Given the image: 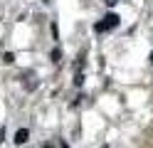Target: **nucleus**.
I'll return each instance as SVG.
<instances>
[{
    "mask_svg": "<svg viewBox=\"0 0 153 148\" xmlns=\"http://www.w3.org/2000/svg\"><path fill=\"white\" fill-rule=\"evenodd\" d=\"M119 25V15H114V13H109L106 17H101L97 25H94V30H97V32H106V30H114Z\"/></svg>",
    "mask_w": 153,
    "mask_h": 148,
    "instance_id": "f257e3e1",
    "label": "nucleus"
},
{
    "mask_svg": "<svg viewBox=\"0 0 153 148\" xmlns=\"http://www.w3.org/2000/svg\"><path fill=\"white\" fill-rule=\"evenodd\" d=\"M20 82H25V86L32 91V89L37 86V77H35V72H22L20 74Z\"/></svg>",
    "mask_w": 153,
    "mask_h": 148,
    "instance_id": "f03ea898",
    "label": "nucleus"
},
{
    "mask_svg": "<svg viewBox=\"0 0 153 148\" xmlns=\"http://www.w3.org/2000/svg\"><path fill=\"white\" fill-rule=\"evenodd\" d=\"M27 138H30V131H27V128H20V131L15 133V143H17V146H22Z\"/></svg>",
    "mask_w": 153,
    "mask_h": 148,
    "instance_id": "7ed1b4c3",
    "label": "nucleus"
},
{
    "mask_svg": "<svg viewBox=\"0 0 153 148\" xmlns=\"http://www.w3.org/2000/svg\"><path fill=\"white\" fill-rule=\"evenodd\" d=\"M3 59H5V62H7V64H13V62H15V54H13V52H7V54H5Z\"/></svg>",
    "mask_w": 153,
    "mask_h": 148,
    "instance_id": "20e7f679",
    "label": "nucleus"
},
{
    "mask_svg": "<svg viewBox=\"0 0 153 148\" xmlns=\"http://www.w3.org/2000/svg\"><path fill=\"white\" fill-rule=\"evenodd\" d=\"M82 82H84V74H76V77H74V84L82 86Z\"/></svg>",
    "mask_w": 153,
    "mask_h": 148,
    "instance_id": "39448f33",
    "label": "nucleus"
},
{
    "mask_svg": "<svg viewBox=\"0 0 153 148\" xmlns=\"http://www.w3.org/2000/svg\"><path fill=\"white\" fill-rule=\"evenodd\" d=\"M119 3V0H106V5H116Z\"/></svg>",
    "mask_w": 153,
    "mask_h": 148,
    "instance_id": "423d86ee",
    "label": "nucleus"
},
{
    "mask_svg": "<svg viewBox=\"0 0 153 148\" xmlns=\"http://www.w3.org/2000/svg\"><path fill=\"white\" fill-rule=\"evenodd\" d=\"M151 64H153V52H151Z\"/></svg>",
    "mask_w": 153,
    "mask_h": 148,
    "instance_id": "0eeeda50",
    "label": "nucleus"
}]
</instances>
